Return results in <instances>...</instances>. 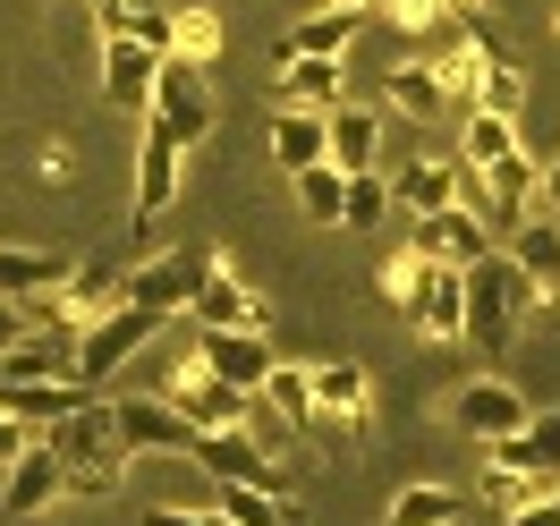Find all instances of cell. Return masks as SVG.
I'll return each mask as SVG.
<instances>
[{"instance_id": "cell-21", "label": "cell", "mask_w": 560, "mask_h": 526, "mask_svg": "<svg viewBox=\"0 0 560 526\" xmlns=\"http://www.w3.org/2000/svg\"><path fill=\"white\" fill-rule=\"evenodd\" d=\"M110 417H119V442H128V458H137V451H196V433L178 424L171 399H110Z\"/></svg>"}, {"instance_id": "cell-28", "label": "cell", "mask_w": 560, "mask_h": 526, "mask_svg": "<svg viewBox=\"0 0 560 526\" xmlns=\"http://www.w3.org/2000/svg\"><path fill=\"white\" fill-rule=\"evenodd\" d=\"M383 103L408 119H433V110H451V94H442L433 60H399V69H383Z\"/></svg>"}, {"instance_id": "cell-3", "label": "cell", "mask_w": 560, "mask_h": 526, "mask_svg": "<svg viewBox=\"0 0 560 526\" xmlns=\"http://www.w3.org/2000/svg\"><path fill=\"white\" fill-rule=\"evenodd\" d=\"M144 119H162V128H171L187 153H196V144H212L221 103H212L205 69H196V60H162V69H153V103H144Z\"/></svg>"}, {"instance_id": "cell-19", "label": "cell", "mask_w": 560, "mask_h": 526, "mask_svg": "<svg viewBox=\"0 0 560 526\" xmlns=\"http://www.w3.org/2000/svg\"><path fill=\"white\" fill-rule=\"evenodd\" d=\"M458 171H467V162H433V153H417L408 171L390 178V204L408 212V221H424V212H451L458 196H467V187H458Z\"/></svg>"}, {"instance_id": "cell-25", "label": "cell", "mask_w": 560, "mask_h": 526, "mask_svg": "<svg viewBox=\"0 0 560 526\" xmlns=\"http://www.w3.org/2000/svg\"><path fill=\"white\" fill-rule=\"evenodd\" d=\"M153 69H162V60H153L137 35H110L103 43V94L119 110H144V103H153Z\"/></svg>"}, {"instance_id": "cell-35", "label": "cell", "mask_w": 560, "mask_h": 526, "mask_svg": "<svg viewBox=\"0 0 560 526\" xmlns=\"http://www.w3.org/2000/svg\"><path fill=\"white\" fill-rule=\"evenodd\" d=\"M390 221V178H349V212H340V230H383Z\"/></svg>"}, {"instance_id": "cell-13", "label": "cell", "mask_w": 560, "mask_h": 526, "mask_svg": "<svg viewBox=\"0 0 560 526\" xmlns=\"http://www.w3.org/2000/svg\"><path fill=\"white\" fill-rule=\"evenodd\" d=\"M60 492H69V467H60L51 442H35L18 467H0V518H43Z\"/></svg>"}, {"instance_id": "cell-7", "label": "cell", "mask_w": 560, "mask_h": 526, "mask_svg": "<svg viewBox=\"0 0 560 526\" xmlns=\"http://www.w3.org/2000/svg\"><path fill=\"white\" fill-rule=\"evenodd\" d=\"M408 246H417L424 264H451V272H467V264H485V255H492V221H485L476 204L424 212V221H408Z\"/></svg>"}, {"instance_id": "cell-6", "label": "cell", "mask_w": 560, "mask_h": 526, "mask_svg": "<svg viewBox=\"0 0 560 526\" xmlns=\"http://www.w3.org/2000/svg\"><path fill=\"white\" fill-rule=\"evenodd\" d=\"M153 331H162V323L144 315V306H119V315H103L94 331H77V383L103 390L119 365H137V349L153 340Z\"/></svg>"}, {"instance_id": "cell-15", "label": "cell", "mask_w": 560, "mask_h": 526, "mask_svg": "<svg viewBox=\"0 0 560 526\" xmlns=\"http://www.w3.org/2000/svg\"><path fill=\"white\" fill-rule=\"evenodd\" d=\"M323 128H331V144H323L331 171H349V178L374 171V153H383V103H340V110H323Z\"/></svg>"}, {"instance_id": "cell-4", "label": "cell", "mask_w": 560, "mask_h": 526, "mask_svg": "<svg viewBox=\"0 0 560 526\" xmlns=\"http://www.w3.org/2000/svg\"><path fill=\"white\" fill-rule=\"evenodd\" d=\"M162 399L178 408V424H187V433H230V424L255 417V399H246V390H230V383L205 365V356H187L171 383H162Z\"/></svg>"}, {"instance_id": "cell-11", "label": "cell", "mask_w": 560, "mask_h": 526, "mask_svg": "<svg viewBox=\"0 0 560 526\" xmlns=\"http://www.w3.org/2000/svg\"><path fill=\"white\" fill-rule=\"evenodd\" d=\"M357 17H365V0H323V9H306V17L272 43V60H349Z\"/></svg>"}, {"instance_id": "cell-20", "label": "cell", "mask_w": 560, "mask_h": 526, "mask_svg": "<svg viewBox=\"0 0 560 526\" xmlns=\"http://www.w3.org/2000/svg\"><path fill=\"white\" fill-rule=\"evenodd\" d=\"M85 399H94V383H77V374H60V383H0V408H9V417H26L35 433L69 424Z\"/></svg>"}, {"instance_id": "cell-30", "label": "cell", "mask_w": 560, "mask_h": 526, "mask_svg": "<svg viewBox=\"0 0 560 526\" xmlns=\"http://www.w3.org/2000/svg\"><path fill=\"white\" fill-rule=\"evenodd\" d=\"M365 399H374L365 365H315V417H349V424H365Z\"/></svg>"}, {"instance_id": "cell-27", "label": "cell", "mask_w": 560, "mask_h": 526, "mask_svg": "<svg viewBox=\"0 0 560 526\" xmlns=\"http://www.w3.org/2000/svg\"><path fill=\"white\" fill-rule=\"evenodd\" d=\"M518 153V119H501V110H467L458 119V162L467 171H492V162H510Z\"/></svg>"}, {"instance_id": "cell-16", "label": "cell", "mask_w": 560, "mask_h": 526, "mask_svg": "<svg viewBox=\"0 0 560 526\" xmlns=\"http://www.w3.org/2000/svg\"><path fill=\"white\" fill-rule=\"evenodd\" d=\"M196 356H205V365H212L230 390H246V399H255V390H264V374L280 365L264 331H205V340H196Z\"/></svg>"}, {"instance_id": "cell-36", "label": "cell", "mask_w": 560, "mask_h": 526, "mask_svg": "<svg viewBox=\"0 0 560 526\" xmlns=\"http://www.w3.org/2000/svg\"><path fill=\"white\" fill-rule=\"evenodd\" d=\"M424 289V255L417 246H399V255H383V297H399V306H417Z\"/></svg>"}, {"instance_id": "cell-48", "label": "cell", "mask_w": 560, "mask_h": 526, "mask_svg": "<svg viewBox=\"0 0 560 526\" xmlns=\"http://www.w3.org/2000/svg\"><path fill=\"white\" fill-rule=\"evenodd\" d=\"M552 26H560V17H552Z\"/></svg>"}, {"instance_id": "cell-38", "label": "cell", "mask_w": 560, "mask_h": 526, "mask_svg": "<svg viewBox=\"0 0 560 526\" xmlns=\"http://www.w3.org/2000/svg\"><path fill=\"white\" fill-rule=\"evenodd\" d=\"M128 35H137L153 60H171V9H137V26H128Z\"/></svg>"}, {"instance_id": "cell-17", "label": "cell", "mask_w": 560, "mask_h": 526, "mask_svg": "<svg viewBox=\"0 0 560 526\" xmlns=\"http://www.w3.org/2000/svg\"><path fill=\"white\" fill-rule=\"evenodd\" d=\"M510 264L526 272V297H535V306H560V221H552V212H526V221H518Z\"/></svg>"}, {"instance_id": "cell-33", "label": "cell", "mask_w": 560, "mask_h": 526, "mask_svg": "<svg viewBox=\"0 0 560 526\" xmlns=\"http://www.w3.org/2000/svg\"><path fill=\"white\" fill-rule=\"evenodd\" d=\"M526 103V69L510 51H485V69H476V110H501V119H518Z\"/></svg>"}, {"instance_id": "cell-24", "label": "cell", "mask_w": 560, "mask_h": 526, "mask_svg": "<svg viewBox=\"0 0 560 526\" xmlns=\"http://www.w3.org/2000/svg\"><path fill=\"white\" fill-rule=\"evenodd\" d=\"M272 77H280V103H298V110L349 103V60H272Z\"/></svg>"}, {"instance_id": "cell-10", "label": "cell", "mask_w": 560, "mask_h": 526, "mask_svg": "<svg viewBox=\"0 0 560 526\" xmlns=\"http://www.w3.org/2000/svg\"><path fill=\"white\" fill-rule=\"evenodd\" d=\"M187 315H196V331H272V297H264V289H246L230 264H212Z\"/></svg>"}, {"instance_id": "cell-31", "label": "cell", "mask_w": 560, "mask_h": 526, "mask_svg": "<svg viewBox=\"0 0 560 526\" xmlns=\"http://www.w3.org/2000/svg\"><path fill=\"white\" fill-rule=\"evenodd\" d=\"M221 518L230 526H306V510L289 492H255V484H221Z\"/></svg>"}, {"instance_id": "cell-1", "label": "cell", "mask_w": 560, "mask_h": 526, "mask_svg": "<svg viewBox=\"0 0 560 526\" xmlns=\"http://www.w3.org/2000/svg\"><path fill=\"white\" fill-rule=\"evenodd\" d=\"M51 451L69 467V492H85V501H110V492L128 484V442H119L110 399H85L69 424H51Z\"/></svg>"}, {"instance_id": "cell-29", "label": "cell", "mask_w": 560, "mask_h": 526, "mask_svg": "<svg viewBox=\"0 0 560 526\" xmlns=\"http://www.w3.org/2000/svg\"><path fill=\"white\" fill-rule=\"evenodd\" d=\"M458 518H467V492H451V484H408L383 510V526H458Z\"/></svg>"}, {"instance_id": "cell-40", "label": "cell", "mask_w": 560, "mask_h": 526, "mask_svg": "<svg viewBox=\"0 0 560 526\" xmlns=\"http://www.w3.org/2000/svg\"><path fill=\"white\" fill-rule=\"evenodd\" d=\"M85 17H94L103 43H110V35H128V26H137V0H85Z\"/></svg>"}, {"instance_id": "cell-9", "label": "cell", "mask_w": 560, "mask_h": 526, "mask_svg": "<svg viewBox=\"0 0 560 526\" xmlns=\"http://www.w3.org/2000/svg\"><path fill=\"white\" fill-rule=\"evenodd\" d=\"M458 433H476V442H510V433H526L535 424V408H526L518 383H501V374H476V383L451 399Z\"/></svg>"}, {"instance_id": "cell-18", "label": "cell", "mask_w": 560, "mask_h": 526, "mask_svg": "<svg viewBox=\"0 0 560 526\" xmlns=\"http://www.w3.org/2000/svg\"><path fill=\"white\" fill-rule=\"evenodd\" d=\"M69 255H51V246H0V297H18V306H35V297H60L69 289Z\"/></svg>"}, {"instance_id": "cell-8", "label": "cell", "mask_w": 560, "mask_h": 526, "mask_svg": "<svg viewBox=\"0 0 560 526\" xmlns=\"http://www.w3.org/2000/svg\"><path fill=\"white\" fill-rule=\"evenodd\" d=\"M196 467H205L212 484H255V492H280V467L272 451L255 442V424H230V433H196Z\"/></svg>"}, {"instance_id": "cell-2", "label": "cell", "mask_w": 560, "mask_h": 526, "mask_svg": "<svg viewBox=\"0 0 560 526\" xmlns=\"http://www.w3.org/2000/svg\"><path fill=\"white\" fill-rule=\"evenodd\" d=\"M526 306H535V297H526V272L510 264V255L467 264V340H458V349L501 356L510 340H518V315H526Z\"/></svg>"}, {"instance_id": "cell-37", "label": "cell", "mask_w": 560, "mask_h": 526, "mask_svg": "<svg viewBox=\"0 0 560 526\" xmlns=\"http://www.w3.org/2000/svg\"><path fill=\"white\" fill-rule=\"evenodd\" d=\"M526 451H535V476H560V408H535V424H526Z\"/></svg>"}, {"instance_id": "cell-34", "label": "cell", "mask_w": 560, "mask_h": 526, "mask_svg": "<svg viewBox=\"0 0 560 526\" xmlns=\"http://www.w3.org/2000/svg\"><path fill=\"white\" fill-rule=\"evenodd\" d=\"M212 51H221V17H212V9H171V60H196V69H205Z\"/></svg>"}, {"instance_id": "cell-23", "label": "cell", "mask_w": 560, "mask_h": 526, "mask_svg": "<svg viewBox=\"0 0 560 526\" xmlns=\"http://www.w3.org/2000/svg\"><path fill=\"white\" fill-rule=\"evenodd\" d=\"M417 331H433V340H467V272H451V264H424V289H417Z\"/></svg>"}, {"instance_id": "cell-41", "label": "cell", "mask_w": 560, "mask_h": 526, "mask_svg": "<svg viewBox=\"0 0 560 526\" xmlns=\"http://www.w3.org/2000/svg\"><path fill=\"white\" fill-rule=\"evenodd\" d=\"M35 451V424L26 417H9V408H0V467H18V458Z\"/></svg>"}, {"instance_id": "cell-47", "label": "cell", "mask_w": 560, "mask_h": 526, "mask_svg": "<svg viewBox=\"0 0 560 526\" xmlns=\"http://www.w3.org/2000/svg\"><path fill=\"white\" fill-rule=\"evenodd\" d=\"M221 526H230V518H221Z\"/></svg>"}, {"instance_id": "cell-42", "label": "cell", "mask_w": 560, "mask_h": 526, "mask_svg": "<svg viewBox=\"0 0 560 526\" xmlns=\"http://www.w3.org/2000/svg\"><path fill=\"white\" fill-rule=\"evenodd\" d=\"M144 526H221V510H178V501H162V510H144Z\"/></svg>"}, {"instance_id": "cell-45", "label": "cell", "mask_w": 560, "mask_h": 526, "mask_svg": "<svg viewBox=\"0 0 560 526\" xmlns=\"http://www.w3.org/2000/svg\"><path fill=\"white\" fill-rule=\"evenodd\" d=\"M535 212H552V221H560V153L544 162V196H535Z\"/></svg>"}, {"instance_id": "cell-26", "label": "cell", "mask_w": 560, "mask_h": 526, "mask_svg": "<svg viewBox=\"0 0 560 526\" xmlns=\"http://www.w3.org/2000/svg\"><path fill=\"white\" fill-rule=\"evenodd\" d=\"M255 408L280 417L289 433H306V424H315V365H272L264 390H255Z\"/></svg>"}, {"instance_id": "cell-12", "label": "cell", "mask_w": 560, "mask_h": 526, "mask_svg": "<svg viewBox=\"0 0 560 526\" xmlns=\"http://www.w3.org/2000/svg\"><path fill=\"white\" fill-rule=\"evenodd\" d=\"M178 178H187V144H178L162 119H144V137H137V212H144V230H153V212L178 204Z\"/></svg>"}, {"instance_id": "cell-43", "label": "cell", "mask_w": 560, "mask_h": 526, "mask_svg": "<svg viewBox=\"0 0 560 526\" xmlns=\"http://www.w3.org/2000/svg\"><path fill=\"white\" fill-rule=\"evenodd\" d=\"M26 323H35V306H18V297H0V349H18V340H26Z\"/></svg>"}, {"instance_id": "cell-44", "label": "cell", "mask_w": 560, "mask_h": 526, "mask_svg": "<svg viewBox=\"0 0 560 526\" xmlns=\"http://www.w3.org/2000/svg\"><path fill=\"white\" fill-rule=\"evenodd\" d=\"M510 526H560V484L544 492V501H526V510H510Z\"/></svg>"}, {"instance_id": "cell-32", "label": "cell", "mask_w": 560, "mask_h": 526, "mask_svg": "<svg viewBox=\"0 0 560 526\" xmlns=\"http://www.w3.org/2000/svg\"><path fill=\"white\" fill-rule=\"evenodd\" d=\"M298 212H306L315 230H340V212H349V171H331V162L298 171Z\"/></svg>"}, {"instance_id": "cell-46", "label": "cell", "mask_w": 560, "mask_h": 526, "mask_svg": "<svg viewBox=\"0 0 560 526\" xmlns=\"http://www.w3.org/2000/svg\"><path fill=\"white\" fill-rule=\"evenodd\" d=\"M442 9H458V0H442Z\"/></svg>"}, {"instance_id": "cell-22", "label": "cell", "mask_w": 560, "mask_h": 526, "mask_svg": "<svg viewBox=\"0 0 560 526\" xmlns=\"http://www.w3.org/2000/svg\"><path fill=\"white\" fill-rule=\"evenodd\" d=\"M323 144H331L323 110H298V103H280V110H272V128H264V153H272L289 178H298V171H315V162H323Z\"/></svg>"}, {"instance_id": "cell-5", "label": "cell", "mask_w": 560, "mask_h": 526, "mask_svg": "<svg viewBox=\"0 0 560 526\" xmlns=\"http://www.w3.org/2000/svg\"><path fill=\"white\" fill-rule=\"evenodd\" d=\"M205 272H212L205 246H171V255H153V264H137V272H128V306H144L153 323H171V315H187V306H196Z\"/></svg>"}, {"instance_id": "cell-39", "label": "cell", "mask_w": 560, "mask_h": 526, "mask_svg": "<svg viewBox=\"0 0 560 526\" xmlns=\"http://www.w3.org/2000/svg\"><path fill=\"white\" fill-rule=\"evenodd\" d=\"M390 17H399L408 35H433V26L451 17V9H442V0H390Z\"/></svg>"}, {"instance_id": "cell-14", "label": "cell", "mask_w": 560, "mask_h": 526, "mask_svg": "<svg viewBox=\"0 0 560 526\" xmlns=\"http://www.w3.org/2000/svg\"><path fill=\"white\" fill-rule=\"evenodd\" d=\"M476 178H485V196H458V204H476L485 221H526V212H535V196H544V162H526V144L510 153V162L476 171Z\"/></svg>"}]
</instances>
